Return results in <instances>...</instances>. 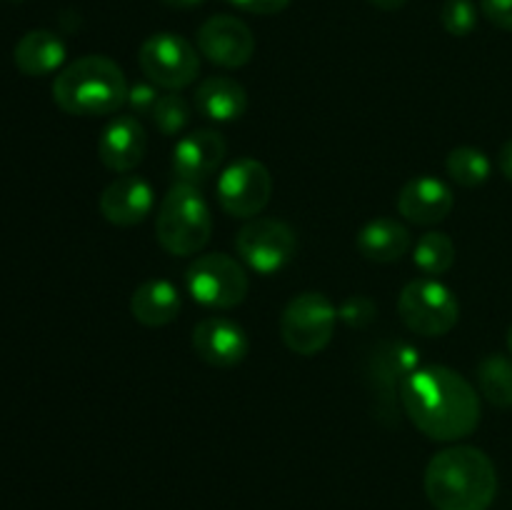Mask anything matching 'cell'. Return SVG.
<instances>
[{"instance_id":"cell-6","label":"cell","mask_w":512,"mask_h":510,"mask_svg":"<svg viewBox=\"0 0 512 510\" xmlns=\"http://www.w3.org/2000/svg\"><path fill=\"white\" fill-rule=\"evenodd\" d=\"M185 288L205 308L230 310L243 303L250 280L235 258L225 253H205L185 270Z\"/></svg>"},{"instance_id":"cell-8","label":"cell","mask_w":512,"mask_h":510,"mask_svg":"<svg viewBox=\"0 0 512 510\" xmlns=\"http://www.w3.org/2000/svg\"><path fill=\"white\" fill-rule=\"evenodd\" d=\"M235 250L250 270L273 275L295 258L298 235L283 220L250 218L235 235Z\"/></svg>"},{"instance_id":"cell-34","label":"cell","mask_w":512,"mask_h":510,"mask_svg":"<svg viewBox=\"0 0 512 510\" xmlns=\"http://www.w3.org/2000/svg\"><path fill=\"white\" fill-rule=\"evenodd\" d=\"M508 350H510V355H512V323H510V328H508Z\"/></svg>"},{"instance_id":"cell-17","label":"cell","mask_w":512,"mask_h":510,"mask_svg":"<svg viewBox=\"0 0 512 510\" xmlns=\"http://www.w3.org/2000/svg\"><path fill=\"white\" fill-rule=\"evenodd\" d=\"M195 108L203 118L215 123H233L248 110V93L243 85L228 75H210L195 90Z\"/></svg>"},{"instance_id":"cell-24","label":"cell","mask_w":512,"mask_h":510,"mask_svg":"<svg viewBox=\"0 0 512 510\" xmlns=\"http://www.w3.org/2000/svg\"><path fill=\"white\" fill-rule=\"evenodd\" d=\"M413 263L423 270L428 278L445 275L455 263V245L445 233H425L413 248Z\"/></svg>"},{"instance_id":"cell-19","label":"cell","mask_w":512,"mask_h":510,"mask_svg":"<svg viewBox=\"0 0 512 510\" xmlns=\"http://www.w3.org/2000/svg\"><path fill=\"white\" fill-rule=\"evenodd\" d=\"M15 68L28 78H43L65 63V43L53 30H30L13 50Z\"/></svg>"},{"instance_id":"cell-9","label":"cell","mask_w":512,"mask_h":510,"mask_svg":"<svg viewBox=\"0 0 512 510\" xmlns=\"http://www.w3.org/2000/svg\"><path fill=\"white\" fill-rule=\"evenodd\" d=\"M138 63L150 83L168 90H180L200 73L198 50L175 33H155L140 45Z\"/></svg>"},{"instance_id":"cell-27","label":"cell","mask_w":512,"mask_h":510,"mask_svg":"<svg viewBox=\"0 0 512 510\" xmlns=\"http://www.w3.org/2000/svg\"><path fill=\"white\" fill-rule=\"evenodd\" d=\"M338 318L350 328H368L375 320V303L368 295H350L338 308Z\"/></svg>"},{"instance_id":"cell-26","label":"cell","mask_w":512,"mask_h":510,"mask_svg":"<svg viewBox=\"0 0 512 510\" xmlns=\"http://www.w3.org/2000/svg\"><path fill=\"white\" fill-rule=\"evenodd\" d=\"M440 23L455 38H465L478 25V8L473 0H445L440 10Z\"/></svg>"},{"instance_id":"cell-20","label":"cell","mask_w":512,"mask_h":510,"mask_svg":"<svg viewBox=\"0 0 512 510\" xmlns=\"http://www.w3.org/2000/svg\"><path fill=\"white\" fill-rule=\"evenodd\" d=\"M360 255L373 263H395L403 255H408L410 245V230L403 223L393 218H375L368 225H363L355 238Z\"/></svg>"},{"instance_id":"cell-4","label":"cell","mask_w":512,"mask_h":510,"mask_svg":"<svg viewBox=\"0 0 512 510\" xmlns=\"http://www.w3.org/2000/svg\"><path fill=\"white\" fill-rule=\"evenodd\" d=\"M158 243L170 255H195L208 245L213 235V215L198 188L175 183L163 195L155 220Z\"/></svg>"},{"instance_id":"cell-7","label":"cell","mask_w":512,"mask_h":510,"mask_svg":"<svg viewBox=\"0 0 512 510\" xmlns=\"http://www.w3.org/2000/svg\"><path fill=\"white\" fill-rule=\"evenodd\" d=\"M338 308L323 293H300L280 315V338L295 355H315L333 340Z\"/></svg>"},{"instance_id":"cell-1","label":"cell","mask_w":512,"mask_h":510,"mask_svg":"<svg viewBox=\"0 0 512 510\" xmlns=\"http://www.w3.org/2000/svg\"><path fill=\"white\" fill-rule=\"evenodd\" d=\"M400 403L410 423L438 443H458L480 425L478 393L445 365L415 368L400 383Z\"/></svg>"},{"instance_id":"cell-28","label":"cell","mask_w":512,"mask_h":510,"mask_svg":"<svg viewBox=\"0 0 512 510\" xmlns=\"http://www.w3.org/2000/svg\"><path fill=\"white\" fill-rule=\"evenodd\" d=\"M160 95L155 90V83H135L128 88V105L133 110V115H153L155 105H158Z\"/></svg>"},{"instance_id":"cell-13","label":"cell","mask_w":512,"mask_h":510,"mask_svg":"<svg viewBox=\"0 0 512 510\" xmlns=\"http://www.w3.org/2000/svg\"><path fill=\"white\" fill-rule=\"evenodd\" d=\"M228 155L223 135L218 130H195L183 135L173 150V175L178 183L203 185Z\"/></svg>"},{"instance_id":"cell-2","label":"cell","mask_w":512,"mask_h":510,"mask_svg":"<svg viewBox=\"0 0 512 510\" xmlns=\"http://www.w3.org/2000/svg\"><path fill=\"white\" fill-rule=\"evenodd\" d=\"M425 495L438 510H488L498 495V470L480 448L450 445L425 468Z\"/></svg>"},{"instance_id":"cell-21","label":"cell","mask_w":512,"mask_h":510,"mask_svg":"<svg viewBox=\"0 0 512 510\" xmlns=\"http://www.w3.org/2000/svg\"><path fill=\"white\" fill-rule=\"evenodd\" d=\"M420 368V353L410 343L403 340H385L378 345L373 360H370V375L375 378L378 388L393 390L395 385L400 388L405 378Z\"/></svg>"},{"instance_id":"cell-10","label":"cell","mask_w":512,"mask_h":510,"mask_svg":"<svg viewBox=\"0 0 512 510\" xmlns=\"http://www.w3.org/2000/svg\"><path fill=\"white\" fill-rule=\"evenodd\" d=\"M273 195V175L260 160L240 158L218 178V203L233 218H258Z\"/></svg>"},{"instance_id":"cell-18","label":"cell","mask_w":512,"mask_h":510,"mask_svg":"<svg viewBox=\"0 0 512 510\" xmlns=\"http://www.w3.org/2000/svg\"><path fill=\"white\" fill-rule=\"evenodd\" d=\"M180 308H183V300H180L178 288L163 278L145 280L130 298V313L140 325H148V328L173 323Z\"/></svg>"},{"instance_id":"cell-25","label":"cell","mask_w":512,"mask_h":510,"mask_svg":"<svg viewBox=\"0 0 512 510\" xmlns=\"http://www.w3.org/2000/svg\"><path fill=\"white\" fill-rule=\"evenodd\" d=\"M150 118H153L155 128H158L163 135H178L188 128L190 105L185 103L183 95H178V93L160 95L158 105H155V110Z\"/></svg>"},{"instance_id":"cell-11","label":"cell","mask_w":512,"mask_h":510,"mask_svg":"<svg viewBox=\"0 0 512 510\" xmlns=\"http://www.w3.org/2000/svg\"><path fill=\"white\" fill-rule=\"evenodd\" d=\"M198 50L220 68H243L255 55V35L233 15H213L198 28Z\"/></svg>"},{"instance_id":"cell-31","label":"cell","mask_w":512,"mask_h":510,"mask_svg":"<svg viewBox=\"0 0 512 510\" xmlns=\"http://www.w3.org/2000/svg\"><path fill=\"white\" fill-rule=\"evenodd\" d=\"M498 163H500V170H503L505 178L512 180V138L503 145V150H500Z\"/></svg>"},{"instance_id":"cell-12","label":"cell","mask_w":512,"mask_h":510,"mask_svg":"<svg viewBox=\"0 0 512 510\" xmlns=\"http://www.w3.org/2000/svg\"><path fill=\"white\" fill-rule=\"evenodd\" d=\"M193 350L203 363L213 368H233L245 360L250 340L240 323L223 315H210L195 325Z\"/></svg>"},{"instance_id":"cell-23","label":"cell","mask_w":512,"mask_h":510,"mask_svg":"<svg viewBox=\"0 0 512 510\" xmlns=\"http://www.w3.org/2000/svg\"><path fill=\"white\" fill-rule=\"evenodd\" d=\"M445 170H448L450 178L455 180L463 188H478L485 180L490 178V158L480 148H473V145H460V148H453L445 158Z\"/></svg>"},{"instance_id":"cell-14","label":"cell","mask_w":512,"mask_h":510,"mask_svg":"<svg viewBox=\"0 0 512 510\" xmlns=\"http://www.w3.org/2000/svg\"><path fill=\"white\" fill-rule=\"evenodd\" d=\"M148 150V133L135 115H118L105 125L98 140V158L113 173L138 168Z\"/></svg>"},{"instance_id":"cell-22","label":"cell","mask_w":512,"mask_h":510,"mask_svg":"<svg viewBox=\"0 0 512 510\" xmlns=\"http://www.w3.org/2000/svg\"><path fill=\"white\" fill-rule=\"evenodd\" d=\"M480 393L498 408H512V355L490 353L478 363Z\"/></svg>"},{"instance_id":"cell-16","label":"cell","mask_w":512,"mask_h":510,"mask_svg":"<svg viewBox=\"0 0 512 510\" xmlns=\"http://www.w3.org/2000/svg\"><path fill=\"white\" fill-rule=\"evenodd\" d=\"M453 190L433 175L408 180L398 193V213L415 225H435L453 210Z\"/></svg>"},{"instance_id":"cell-30","label":"cell","mask_w":512,"mask_h":510,"mask_svg":"<svg viewBox=\"0 0 512 510\" xmlns=\"http://www.w3.org/2000/svg\"><path fill=\"white\" fill-rule=\"evenodd\" d=\"M238 10L253 15H278L290 5V0H228Z\"/></svg>"},{"instance_id":"cell-3","label":"cell","mask_w":512,"mask_h":510,"mask_svg":"<svg viewBox=\"0 0 512 510\" xmlns=\"http://www.w3.org/2000/svg\"><path fill=\"white\" fill-rule=\"evenodd\" d=\"M53 100L68 115H110L128 100V80L115 60L105 55H85L55 75Z\"/></svg>"},{"instance_id":"cell-32","label":"cell","mask_w":512,"mask_h":510,"mask_svg":"<svg viewBox=\"0 0 512 510\" xmlns=\"http://www.w3.org/2000/svg\"><path fill=\"white\" fill-rule=\"evenodd\" d=\"M408 0H370V5H375L378 10H385V13H393V10H400Z\"/></svg>"},{"instance_id":"cell-5","label":"cell","mask_w":512,"mask_h":510,"mask_svg":"<svg viewBox=\"0 0 512 510\" xmlns=\"http://www.w3.org/2000/svg\"><path fill=\"white\" fill-rule=\"evenodd\" d=\"M400 320L410 333L423 338H440L460 320V303L448 285L435 278L410 280L398 295Z\"/></svg>"},{"instance_id":"cell-29","label":"cell","mask_w":512,"mask_h":510,"mask_svg":"<svg viewBox=\"0 0 512 510\" xmlns=\"http://www.w3.org/2000/svg\"><path fill=\"white\" fill-rule=\"evenodd\" d=\"M480 10L495 28L512 33V0H480Z\"/></svg>"},{"instance_id":"cell-33","label":"cell","mask_w":512,"mask_h":510,"mask_svg":"<svg viewBox=\"0 0 512 510\" xmlns=\"http://www.w3.org/2000/svg\"><path fill=\"white\" fill-rule=\"evenodd\" d=\"M160 3H165V5H168V8L188 10V8H195V5L205 3V0H160Z\"/></svg>"},{"instance_id":"cell-15","label":"cell","mask_w":512,"mask_h":510,"mask_svg":"<svg viewBox=\"0 0 512 510\" xmlns=\"http://www.w3.org/2000/svg\"><path fill=\"white\" fill-rule=\"evenodd\" d=\"M153 203L155 195L148 180L140 175H123L100 193L98 205L108 223L118 225V228H130L148 218Z\"/></svg>"}]
</instances>
